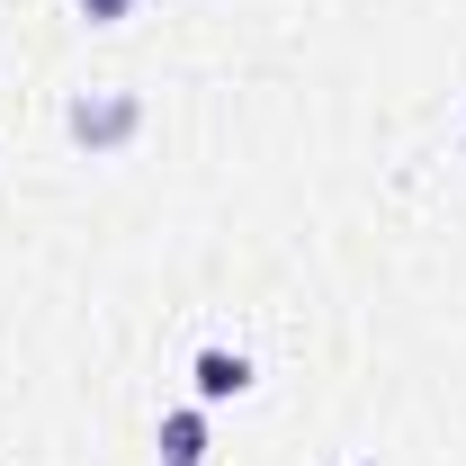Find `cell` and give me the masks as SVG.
Instances as JSON below:
<instances>
[{
	"instance_id": "6da1fadb",
	"label": "cell",
	"mask_w": 466,
	"mask_h": 466,
	"mask_svg": "<svg viewBox=\"0 0 466 466\" xmlns=\"http://www.w3.org/2000/svg\"><path fill=\"white\" fill-rule=\"evenodd\" d=\"M135 99H126V90H116V99H81V108H72V135H81V144H90V153H116V144H126V135H135Z\"/></svg>"
},
{
	"instance_id": "7a4b0ae2",
	"label": "cell",
	"mask_w": 466,
	"mask_h": 466,
	"mask_svg": "<svg viewBox=\"0 0 466 466\" xmlns=\"http://www.w3.org/2000/svg\"><path fill=\"white\" fill-rule=\"evenodd\" d=\"M162 466H207V412L188 404V412H162Z\"/></svg>"
},
{
	"instance_id": "3957f363",
	"label": "cell",
	"mask_w": 466,
	"mask_h": 466,
	"mask_svg": "<svg viewBox=\"0 0 466 466\" xmlns=\"http://www.w3.org/2000/svg\"><path fill=\"white\" fill-rule=\"evenodd\" d=\"M251 386V359L242 350H198V404H225Z\"/></svg>"
},
{
	"instance_id": "277c9868",
	"label": "cell",
	"mask_w": 466,
	"mask_h": 466,
	"mask_svg": "<svg viewBox=\"0 0 466 466\" xmlns=\"http://www.w3.org/2000/svg\"><path fill=\"white\" fill-rule=\"evenodd\" d=\"M81 9H90V18H99V27H116V18H126V9H135V0H81Z\"/></svg>"
}]
</instances>
